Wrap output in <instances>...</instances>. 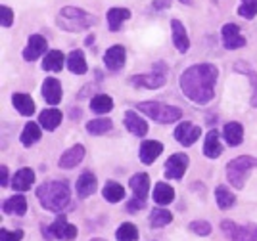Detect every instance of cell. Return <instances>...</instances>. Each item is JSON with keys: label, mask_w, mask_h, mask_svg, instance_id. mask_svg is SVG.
<instances>
[{"label": "cell", "mask_w": 257, "mask_h": 241, "mask_svg": "<svg viewBox=\"0 0 257 241\" xmlns=\"http://www.w3.org/2000/svg\"><path fill=\"white\" fill-rule=\"evenodd\" d=\"M219 71L211 63H198L188 67L181 75V88L188 100L194 104H209L215 96V83H217Z\"/></svg>", "instance_id": "cell-1"}, {"label": "cell", "mask_w": 257, "mask_h": 241, "mask_svg": "<svg viewBox=\"0 0 257 241\" xmlns=\"http://www.w3.org/2000/svg\"><path fill=\"white\" fill-rule=\"evenodd\" d=\"M37 197L46 210L58 212L67 207L71 199V191L65 182H44L37 188Z\"/></svg>", "instance_id": "cell-2"}, {"label": "cell", "mask_w": 257, "mask_h": 241, "mask_svg": "<svg viewBox=\"0 0 257 241\" xmlns=\"http://www.w3.org/2000/svg\"><path fill=\"white\" fill-rule=\"evenodd\" d=\"M56 23H58V27L64 29V31L77 33V31H83V29H88V27H92V25H96L98 20H96V16L81 10V8L65 6V8H62L60 14L56 16Z\"/></svg>", "instance_id": "cell-3"}, {"label": "cell", "mask_w": 257, "mask_h": 241, "mask_svg": "<svg viewBox=\"0 0 257 241\" xmlns=\"http://www.w3.org/2000/svg\"><path fill=\"white\" fill-rule=\"evenodd\" d=\"M137 109L140 113L154 119L156 123H161V125H169V123L182 119V109L175 107V105L160 104V102H142L137 105Z\"/></svg>", "instance_id": "cell-4"}, {"label": "cell", "mask_w": 257, "mask_h": 241, "mask_svg": "<svg viewBox=\"0 0 257 241\" xmlns=\"http://www.w3.org/2000/svg\"><path fill=\"white\" fill-rule=\"evenodd\" d=\"M251 168H257V159L255 157L240 155V157L232 159V161L226 165V176H228L230 186L236 188V189L244 188Z\"/></svg>", "instance_id": "cell-5"}, {"label": "cell", "mask_w": 257, "mask_h": 241, "mask_svg": "<svg viewBox=\"0 0 257 241\" xmlns=\"http://www.w3.org/2000/svg\"><path fill=\"white\" fill-rule=\"evenodd\" d=\"M221 228L232 241H257V224L238 226L232 220H223Z\"/></svg>", "instance_id": "cell-6"}, {"label": "cell", "mask_w": 257, "mask_h": 241, "mask_svg": "<svg viewBox=\"0 0 257 241\" xmlns=\"http://www.w3.org/2000/svg\"><path fill=\"white\" fill-rule=\"evenodd\" d=\"M188 163H190V159H188L186 153L171 155L165 163V176L169 180H181L184 176V172H186V168H188Z\"/></svg>", "instance_id": "cell-7"}, {"label": "cell", "mask_w": 257, "mask_h": 241, "mask_svg": "<svg viewBox=\"0 0 257 241\" xmlns=\"http://www.w3.org/2000/svg\"><path fill=\"white\" fill-rule=\"evenodd\" d=\"M43 233H46V237H56V239H73L77 237V228L73 224H67L65 216L62 214L60 218L54 220V224L48 230L43 228Z\"/></svg>", "instance_id": "cell-8"}, {"label": "cell", "mask_w": 257, "mask_h": 241, "mask_svg": "<svg viewBox=\"0 0 257 241\" xmlns=\"http://www.w3.org/2000/svg\"><path fill=\"white\" fill-rule=\"evenodd\" d=\"M221 37H223V46L226 50H236V48H244L246 46V37H242L240 27L236 23H225Z\"/></svg>", "instance_id": "cell-9"}, {"label": "cell", "mask_w": 257, "mask_h": 241, "mask_svg": "<svg viewBox=\"0 0 257 241\" xmlns=\"http://www.w3.org/2000/svg\"><path fill=\"white\" fill-rule=\"evenodd\" d=\"M200 134H202L200 126L192 125V123H188V121H182L181 125L175 128V140L186 147L192 146L194 142L200 138Z\"/></svg>", "instance_id": "cell-10"}, {"label": "cell", "mask_w": 257, "mask_h": 241, "mask_svg": "<svg viewBox=\"0 0 257 241\" xmlns=\"http://www.w3.org/2000/svg\"><path fill=\"white\" fill-rule=\"evenodd\" d=\"M167 81L165 73H144V75H137V77H131L128 83L133 86H139V88H148V90H154V88H161Z\"/></svg>", "instance_id": "cell-11"}, {"label": "cell", "mask_w": 257, "mask_h": 241, "mask_svg": "<svg viewBox=\"0 0 257 241\" xmlns=\"http://www.w3.org/2000/svg\"><path fill=\"white\" fill-rule=\"evenodd\" d=\"M46 48H48V41L41 35H33V37H29L27 46L23 50V60L25 62H35L46 52Z\"/></svg>", "instance_id": "cell-12"}, {"label": "cell", "mask_w": 257, "mask_h": 241, "mask_svg": "<svg viewBox=\"0 0 257 241\" xmlns=\"http://www.w3.org/2000/svg\"><path fill=\"white\" fill-rule=\"evenodd\" d=\"M62 96H64V90H62V84H60V81H58V79H54V77H48V79H44V83H43V98L46 100V104H50V105L60 104Z\"/></svg>", "instance_id": "cell-13"}, {"label": "cell", "mask_w": 257, "mask_h": 241, "mask_svg": "<svg viewBox=\"0 0 257 241\" xmlns=\"http://www.w3.org/2000/svg\"><path fill=\"white\" fill-rule=\"evenodd\" d=\"M104 63H106L109 71H119L125 65V48L119 46V44L107 48L106 54H104Z\"/></svg>", "instance_id": "cell-14"}, {"label": "cell", "mask_w": 257, "mask_h": 241, "mask_svg": "<svg viewBox=\"0 0 257 241\" xmlns=\"http://www.w3.org/2000/svg\"><path fill=\"white\" fill-rule=\"evenodd\" d=\"M161 151H163V144L161 142H158V140H146L140 146V161L144 165H152L161 155Z\"/></svg>", "instance_id": "cell-15"}, {"label": "cell", "mask_w": 257, "mask_h": 241, "mask_svg": "<svg viewBox=\"0 0 257 241\" xmlns=\"http://www.w3.org/2000/svg\"><path fill=\"white\" fill-rule=\"evenodd\" d=\"M171 31H173V42H175L177 50L182 52V54L188 52V48H190V39H188V33H186V29H184L182 21L173 20L171 21Z\"/></svg>", "instance_id": "cell-16"}, {"label": "cell", "mask_w": 257, "mask_h": 241, "mask_svg": "<svg viewBox=\"0 0 257 241\" xmlns=\"http://www.w3.org/2000/svg\"><path fill=\"white\" fill-rule=\"evenodd\" d=\"M125 126H127L128 132L135 134V136L148 134V123L140 115H137V111H127L125 113Z\"/></svg>", "instance_id": "cell-17"}, {"label": "cell", "mask_w": 257, "mask_h": 241, "mask_svg": "<svg viewBox=\"0 0 257 241\" xmlns=\"http://www.w3.org/2000/svg\"><path fill=\"white\" fill-rule=\"evenodd\" d=\"M83 157H85V146L77 144V146L69 147L64 155L60 157V167L62 168H73L83 161Z\"/></svg>", "instance_id": "cell-18"}, {"label": "cell", "mask_w": 257, "mask_h": 241, "mask_svg": "<svg viewBox=\"0 0 257 241\" xmlns=\"http://www.w3.org/2000/svg\"><path fill=\"white\" fill-rule=\"evenodd\" d=\"M98 188V180L96 176L92 174V172H83L79 180H77V193H79V197H88V195H92Z\"/></svg>", "instance_id": "cell-19"}, {"label": "cell", "mask_w": 257, "mask_h": 241, "mask_svg": "<svg viewBox=\"0 0 257 241\" xmlns=\"http://www.w3.org/2000/svg\"><path fill=\"white\" fill-rule=\"evenodd\" d=\"M221 153H223V146H221V140H219V132L217 130H209L207 136H205L204 155L207 159H217L221 157Z\"/></svg>", "instance_id": "cell-20"}, {"label": "cell", "mask_w": 257, "mask_h": 241, "mask_svg": "<svg viewBox=\"0 0 257 241\" xmlns=\"http://www.w3.org/2000/svg\"><path fill=\"white\" fill-rule=\"evenodd\" d=\"M128 186L135 191V195L140 199H146L148 189H150V176L146 172H137L133 178L128 180Z\"/></svg>", "instance_id": "cell-21"}, {"label": "cell", "mask_w": 257, "mask_h": 241, "mask_svg": "<svg viewBox=\"0 0 257 241\" xmlns=\"http://www.w3.org/2000/svg\"><path fill=\"white\" fill-rule=\"evenodd\" d=\"M33 182H35V172L31 168H20L12 178V186L18 191H27L33 186Z\"/></svg>", "instance_id": "cell-22"}, {"label": "cell", "mask_w": 257, "mask_h": 241, "mask_svg": "<svg viewBox=\"0 0 257 241\" xmlns=\"http://www.w3.org/2000/svg\"><path fill=\"white\" fill-rule=\"evenodd\" d=\"M62 111L60 109H56V107H50V109H44L41 117H39V121H41V126H43L44 130H56L60 123H62Z\"/></svg>", "instance_id": "cell-23"}, {"label": "cell", "mask_w": 257, "mask_h": 241, "mask_svg": "<svg viewBox=\"0 0 257 241\" xmlns=\"http://www.w3.org/2000/svg\"><path fill=\"white\" fill-rule=\"evenodd\" d=\"M223 136L228 146H240L244 140V128L240 123H226L223 128Z\"/></svg>", "instance_id": "cell-24"}, {"label": "cell", "mask_w": 257, "mask_h": 241, "mask_svg": "<svg viewBox=\"0 0 257 241\" xmlns=\"http://www.w3.org/2000/svg\"><path fill=\"white\" fill-rule=\"evenodd\" d=\"M131 18V10L128 8H111L107 12V25H109V31H119L123 21H127Z\"/></svg>", "instance_id": "cell-25"}, {"label": "cell", "mask_w": 257, "mask_h": 241, "mask_svg": "<svg viewBox=\"0 0 257 241\" xmlns=\"http://www.w3.org/2000/svg\"><path fill=\"white\" fill-rule=\"evenodd\" d=\"M65 63V56L60 50H50V52L44 56V62H43V69L44 71H52V73H58L62 71Z\"/></svg>", "instance_id": "cell-26"}, {"label": "cell", "mask_w": 257, "mask_h": 241, "mask_svg": "<svg viewBox=\"0 0 257 241\" xmlns=\"http://www.w3.org/2000/svg\"><path fill=\"white\" fill-rule=\"evenodd\" d=\"M12 104L23 117H31L35 113V102L29 94H14L12 96Z\"/></svg>", "instance_id": "cell-27"}, {"label": "cell", "mask_w": 257, "mask_h": 241, "mask_svg": "<svg viewBox=\"0 0 257 241\" xmlns=\"http://www.w3.org/2000/svg\"><path fill=\"white\" fill-rule=\"evenodd\" d=\"M67 69L75 75H85L88 65H86L85 54L81 50H73V52L67 56Z\"/></svg>", "instance_id": "cell-28"}, {"label": "cell", "mask_w": 257, "mask_h": 241, "mask_svg": "<svg viewBox=\"0 0 257 241\" xmlns=\"http://www.w3.org/2000/svg\"><path fill=\"white\" fill-rule=\"evenodd\" d=\"M2 209H4V212H10V214L14 212L18 216H23L27 212V199L23 195H14L2 203Z\"/></svg>", "instance_id": "cell-29"}, {"label": "cell", "mask_w": 257, "mask_h": 241, "mask_svg": "<svg viewBox=\"0 0 257 241\" xmlns=\"http://www.w3.org/2000/svg\"><path fill=\"white\" fill-rule=\"evenodd\" d=\"M173 199H175V189L171 186H167L165 182L156 184V188H154V201L158 205H169Z\"/></svg>", "instance_id": "cell-30"}, {"label": "cell", "mask_w": 257, "mask_h": 241, "mask_svg": "<svg viewBox=\"0 0 257 241\" xmlns=\"http://www.w3.org/2000/svg\"><path fill=\"white\" fill-rule=\"evenodd\" d=\"M90 109L98 113V115H104V113H109L113 109V100L111 96L107 94H98L90 100Z\"/></svg>", "instance_id": "cell-31"}, {"label": "cell", "mask_w": 257, "mask_h": 241, "mask_svg": "<svg viewBox=\"0 0 257 241\" xmlns=\"http://www.w3.org/2000/svg\"><path fill=\"white\" fill-rule=\"evenodd\" d=\"M43 136V132H41V126L37 125V123H27V125L23 126V132H22V144L23 146H33V144H37L39 140Z\"/></svg>", "instance_id": "cell-32"}, {"label": "cell", "mask_w": 257, "mask_h": 241, "mask_svg": "<svg viewBox=\"0 0 257 241\" xmlns=\"http://www.w3.org/2000/svg\"><path fill=\"white\" fill-rule=\"evenodd\" d=\"M102 195L109 203H119V201L125 197V189L117 182H107L106 186H104V189H102Z\"/></svg>", "instance_id": "cell-33"}, {"label": "cell", "mask_w": 257, "mask_h": 241, "mask_svg": "<svg viewBox=\"0 0 257 241\" xmlns=\"http://www.w3.org/2000/svg\"><path fill=\"white\" fill-rule=\"evenodd\" d=\"M215 199H217V205H219L221 209H228V207L234 205L236 197L232 191H228L226 186H219V188L215 189Z\"/></svg>", "instance_id": "cell-34"}, {"label": "cell", "mask_w": 257, "mask_h": 241, "mask_svg": "<svg viewBox=\"0 0 257 241\" xmlns=\"http://www.w3.org/2000/svg\"><path fill=\"white\" fill-rule=\"evenodd\" d=\"M111 126H113V123L109 119H92L86 123V130L94 136H100V134H106L107 130H111Z\"/></svg>", "instance_id": "cell-35"}, {"label": "cell", "mask_w": 257, "mask_h": 241, "mask_svg": "<svg viewBox=\"0 0 257 241\" xmlns=\"http://www.w3.org/2000/svg\"><path fill=\"white\" fill-rule=\"evenodd\" d=\"M173 220V214L165 209H152L150 214V224L154 228H161V226H167Z\"/></svg>", "instance_id": "cell-36"}, {"label": "cell", "mask_w": 257, "mask_h": 241, "mask_svg": "<svg viewBox=\"0 0 257 241\" xmlns=\"http://www.w3.org/2000/svg\"><path fill=\"white\" fill-rule=\"evenodd\" d=\"M115 237H117V241H135L137 237H139V230H137L135 224L125 222V224H121V226L117 228Z\"/></svg>", "instance_id": "cell-37"}, {"label": "cell", "mask_w": 257, "mask_h": 241, "mask_svg": "<svg viewBox=\"0 0 257 241\" xmlns=\"http://www.w3.org/2000/svg\"><path fill=\"white\" fill-rule=\"evenodd\" d=\"M238 14L244 18V20H253L257 16V0H242Z\"/></svg>", "instance_id": "cell-38"}, {"label": "cell", "mask_w": 257, "mask_h": 241, "mask_svg": "<svg viewBox=\"0 0 257 241\" xmlns=\"http://www.w3.org/2000/svg\"><path fill=\"white\" fill-rule=\"evenodd\" d=\"M236 69H238V71H240V69H242V71H246V75H247V77H249V81H251V86H253V96H251V105H253V107H257V75L253 73V71H251L249 67H247L246 63H242V62H238V63H236Z\"/></svg>", "instance_id": "cell-39"}, {"label": "cell", "mask_w": 257, "mask_h": 241, "mask_svg": "<svg viewBox=\"0 0 257 241\" xmlns=\"http://www.w3.org/2000/svg\"><path fill=\"white\" fill-rule=\"evenodd\" d=\"M190 230L194 233H198V235H209L211 233V226H209V222L205 220H194L190 222Z\"/></svg>", "instance_id": "cell-40"}, {"label": "cell", "mask_w": 257, "mask_h": 241, "mask_svg": "<svg viewBox=\"0 0 257 241\" xmlns=\"http://www.w3.org/2000/svg\"><path fill=\"white\" fill-rule=\"evenodd\" d=\"M23 239V231H8V230H0V241H22Z\"/></svg>", "instance_id": "cell-41"}, {"label": "cell", "mask_w": 257, "mask_h": 241, "mask_svg": "<svg viewBox=\"0 0 257 241\" xmlns=\"http://www.w3.org/2000/svg\"><path fill=\"white\" fill-rule=\"evenodd\" d=\"M0 16H2V27H10L14 23V12L8 6H0Z\"/></svg>", "instance_id": "cell-42"}, {"label": "cell", "mask_w": 257, "mask_h": 241, "mask_svg": "<svg viewBox=\"0 0 257 241\" xmlns=\"http://www.w3.org/2000/svg\"><path fill=\"white\" fill-rule=\"evenodd\" d=\"M144 205H146V199H140V197H133V199L127 203V210L128 212H137V210L144 209Z\"/></svg>", "instance_id": "cell-43"}, {"label": "cell", "mask_w": 257, "mask_h": 241, "mask_svg": "<svg viewBox=\"0 0 257 241\" xmlns=\"http://www.w3.org/2000/svg\"><path fill=\"white\" fill-rule=\"evenodd\" d=\"M171 6V0H154L152 2V10L161 12V10H167Z\"/></svg>", "instance_id": "cell-44"}, {"label": "cell", "mask_w": 257, "mask_h": 241, "mask_svg": "<svg viewBox=\"0 0 257 241\" xmlns=\"http://www.w3.org/2000/svg\"><path fill=\"white\" fill-rule=\"evenodd\" d=\"M0 174H2V180H0V184H2V188H6L8 186V167H0Z\"/></svg>", "instance_id": "cell-45"}, {"label": "cell", "mask_w": 257, "mask_h": 241, "mask_svg": "<svg viewBox=\"0 0 257 241\" xmlns=\"http://www.w3.org/2000/svg\"><path fill=\"white\" fill-rule=\"evenodd\" d=\"M92 41H94V35H88V37H86V41H85V44H86V46H90V44H92Z\"/></svg>", "instance_id": "cell-46"}, {"label": "cell", "mask_w": 257, "mask_h": 241, "mask_svg": "<svg viewBox=\"0 0 257 241\" xmlns=\"http://www.w3.org/2000/svg\"><path fill=\"white\" fill-rule=\"evenodd\" d=\"M179 2H182V4H188V6H190V4H194V0H179Z\"/></svg>", "instance_id": "cell-47"}, {"label": "cell", "mask_w": 257, "mask_h": 241, "mask_svg": "<svg viewBox=\"0 0 257 241\" xmlns=\"http://www.w3.org/2000/svg\"><path fill=\"white\" fill-rule=\"evenodd\" d=\"M92 241H106V239H100V237H96V239H92Z\"/></svg>", "instance_id": "cell-48"}]
</instances>
